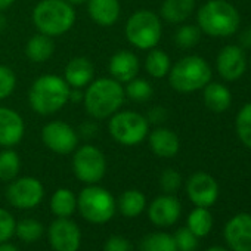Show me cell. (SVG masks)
Returning a JSON list of instances; mask_svg holds the SVG:
<instances>
[{
  "mask_svg": "<svg viewBox=\"0 0 251 251\" xmlns=\"http://www.w3.org/2000/svg\"><path fill=\"white\" fill-rule=\"evenodd\" d=\"M126 102L124 87L111 77H98L84 89L83 106L86 114L95 120H108L121 109Z\"/></svg>",
  "mask_w": 251,
  "mask_h": 251,
  "instance_id": "6da1fadb",
  "label": "cell"
},
{
  "mask_svg": "<svg viewBox=\"0 0 251 251\" xmlns=\"http://www.w3.org/2000/svg\"><path fill=\"white\" fill-rule=\"evenodd\" d=\"M70 90L64 77L58 74L39 75L28 89V105L42 117L53 115L70 103Z\"/></svg>",
  "mask_w": 251,
  "mask_h": 251,
  "instance_id": "7a4b0ae2",
  "label": "cell"
},
{
  "mask_svg": "<svg viewBox=\"0 0 251 251\" xmlns=\"http://www.w3.org/2000/svg\"><path fill=\"white\" fill-rule=\"evenodd\" d=\"M197 25L213 39H227L238 33L241 15L229 0H207L197 11Z\"/></svg>",
  "mask_w": 251,
  "mask_h": 251,
  "instance_id": "3957f363",
  "label": "cell"
},
{
  "mask_svg": "<svg viewBox=\"0 0 251 251\" xmlns=\"http://www.w3.org/2000/svg\"><path fill=\"white\" fill-rule=\"evenodd\" d=\"M75 21V8L65 0H39L31 11V23L37 33L52 39L73 30Z\"/></svg>",
  "mask_w": 251,
  "mask_h": 251,
  "instance_id": "277c9868",
  "label": "cell"
},
{
  "mask_svg": "<svg viewBox=\"0 0 251 251\" xmlns=\"http://www.w3.org/2000/svg\"><path fill=\"white\" fill-rule=\"evenodd\" d=\"M213 78L208 61L200 55H186L172 64L167 80L177 93H194L202 90Z\"/></svg>",
  "mask_w": 251,
  "mask_h": 251,
  "instance_id": "5b68a950",
  "label": "cell"
},
{
  "mask_svg": "<svg viewBox=\"0 0 251 251\" xmlns=\"http://www.w3.org/2000/svg\"><path fill=\"white\" fill-rule=\"evenodd\" d=\"M124 37L138 50L158 48L163 37V20L151 9L135 11L124 24Z\"/></svg>",
  "mask_w": 251,
  "mask_h": 251,
  "instance_id": "8992f818",
  "label": "cell"
},
{
  "mask_svg": "<svg viewBox=\"0 0 251 251\" xmlns=\"http://www.w3.org/2000/svg\"><path fill=\"white\" fill-rule=\"evenodd\" d=\"M151 130L147 115L133 109H120L108 118V133L121 147H138Z\"/></svg>",
  "mask_w": 251,
  "mask_h": 251,
  "instance_id": "52a82bcc",
  "label": "cell"
},
{
  "mask_svg": "<svg viewBox=\"0 0 251 251\" xmlns=\"http://www.w3.org/2000/svg\"><path fill=\"white\" fill-rule=\"evenodd\" d=\"M77 210L86 222L105 225L115 216L117 200L108 189L98 183L86 185L77 195Z\"/></svg>",
  "mask_w": 251,
  "mask_h": 251,
  "instance_id": "ba28073f",
  "label": "cell"
},
{
  "mask_svg": "<svg viewBox=\"0 0 251 251\" xmlns=\"http://www.w3.org/2000/svg\"><path fill=\"white\" fill-rule=\"evenodd\" d=\"M71 167L77 180L84 185H96L105 177L108 163L100 148L92 144H84L78 145L73 152Z\"/></svg>",
  "mask_w": 251,
  "mask_h": 251,
  "instance_id": "9c48e42d",
  "label": "cell"
},
{
  "mask_svg": "<svg viewBox=\"0 0 251 251\" xmlns=\"http://www.w3.org/2000/svg\"><path fill=\"white\" fill-rule=\"evenodd\" d=\"M43 145L53 154L71 155L80 144L78 132L64 120L48 121L40 132Z\"/></svg>",
  "mask_w": 251,
  "mask_h": 251,
  "instance_id": "30bf717a",
  "label": "cell"
},
{
  "mask_svg": "<svg viewBox=\"0 0 251 251\" xmlns=\"http://www.w3.org/2000/svg\"><path fill=\"white\" fill-rule=\"evenodd\" d=\"M45 198L43 183L33 176H18L6 188L8 202L18 210H31L40 205Z\"/></svg>",
  "mask_w": 251,
  "mask_h": 251,
  "instance_id": "8fae6325",
  "label": "cell"
},
{
  "mask_svg": "<svg viewBox=\"0 0 251 251\" xmlns=\"http://www.w3.org/2000/svg\"><path fill=\"white\" fill-rule=\"evenodd\" d=\"M219 194L217 180L205 172H195L186 180V195L195 207L210 208L216 204Z\"/></svg>",
  "mask_w": 251,
  "mask_h": 251,
  "instance_id": "7c38bea8",
  "label": "cell"
},
{
  "mask_svg": "<svg viewBox=\"0 0 251 251\" xmlns=\"http://www.w3.org/2000/svg\"><path fill=\"white\" fill-rule=\"evenodd\" d=\"M248 67L245 50L238 45L223 46L216 56V71L225 81L239 80Z\"/></svg>",
  "mask_w": 251,
  "mask_h": 251,
  "instance_id": "4fadbf2b",
  "label": "cell"
},
{
  "mask_svg": "<svg viewBox=\"0 0 251 251\" xmlns=\"http://www.w3.org/2000/svg\"><path fill=\"white\" fill-rule=\"evenodd\" d=\"M48 236L53 251H78L81 245V230L70 217H56L49 226Z\"/></svg>",
  "mask_w": 251,
  "mask_h": 251,
  "instance_id": "5bb4252c",
  "label": "cell"
},
{
  "mask_svg": "<svg viewBox=\"0 0 251 251\" xmlns=\"http://www.w3.org/2000/svg\"><path fill=\"white\" fill-rule=\"evenodd\" d=\"M25 136V121L14 108L0 105V148H15Z\"/></svg>",
  "mask_w": 251,
  "mask_h": 251,
  "instance_id": "9a60e30c",
  "label": "cell"
},
{
  "mask_svg": "<svg viewBox=\"0 0 251 251\" xmlns=\"http://www.w3.org/2000/svg\"><path fill=\"white\" fill-rule=\"evenodd\" d=\"M225 242L230 251H251V214L238 213L223 229Z\"/></svg>",
  "mask_w": 251,
  "mask_h": 251,
  "instance_id": "2e32d148",
  "label": "cell"
},
{
  "mask_svg": "<svg viewBox=\"0 0 251 251\" xmlns=\"http://www.w3.org/2000/svg\"><path fill=\"white\" fill-rule=\"evenodd\" d=\"M148 217L152 225L158 227L173 226L182 213L180 201L172 194H163L151 201L148 205Z\"/></svg>",
  "mask_w": 251,
  "mask_h": 251,
  "instance_id": "e0dca14e",
  "label": "cell"
},
{
  "mask_svg": "<svg viewBox=\"0 0 251 251\" xmlns=\"http://www.w3.org/2000/svg\"><path fill=\"white\" fill-rule=\"evenodd\" d=\"M141 71V59L139 56L127 49H121L112 53L108 61V73L109 77L117 80L121 84L129 83L135 77L139 75Z\"/></svg>",
  "mask_w": 251,
  "mask_h": 251,
  "instance_id": "ac0fdd59",
  "label": "cell"
},
{
  "mask_svg": "<svg viewBox=\"0 0 251 251\" xmlns=\"http://www.w3.org/2000/svg\"><path fill=\"white\" fill-rule=\"evenodd\" d=\"M147 141L151 152L158 158H175L180 151V139L177 133L166 126H157L155 129L150 130Z\"/></svg>",
  "mask_w": 251,
  "mask_h": 251,
  "instance_id": "d6986e66",
  "label": "cell"
},
{
  "mask_svg": "<svg viewBox=\"0 0 251 251\" xmlns=\"http://www.w3.org/2000/svg\"><path fill=\"white\" fill-rule=\"evenodd\" d=\"M86 9L92 23L102 28L115 25L121 17L120 0H87Z\"/></svg>",
  "mask_w": 251,
  "mask_h": 251,
  "instance_id": "ffe728a7",
  "label": "cell"
},
{
  "mask_svg": "<svg viewBox=\"0 0 251 251\" xmlns=\"http://www.w3.org/2000/svg\"><path fill=\"white\" fill-rule=\"evenodd\" d=\"M62 77L71 89L84 90L95 78V65L86 56H74L67 62Z\"/></svg>",
  "mask_w": 251,
  "mask_h": 251,
  "instance_id": "44dd1931",
  "label": "cell"
},
{
  "mask_svg": "<svg viewBox=\"0 0 251 251\" xmlns=\"http://www.w3.org/2000/svg\"><path fill=\"white\" fill-rule=\"evenodd\" d=\"M202 102L205 108L211 112H226L232 105V92L227 86L211 80L202 89Z\"/></svg>",
  "mask_w": 251,
  "mask_h": 251,
  "instance_id": "7402d4cb",
  "label": "cell"
},
{
  "mask_svg": "<svg viewBox=\"0 0 251 251\" xmlns=\"http://www.w3.org/2000/svg\"><path fill=\"white\" fill-rule=\"evenodd\" d=\"M195 8V0H163L158 15L172 25H180L192 17Z\"/></svg>",
  "mask_w": 251,
  "mask_h": 251,
  "instance_id": "603a6c76",
  "label": "cell"
},
{
  "mask_svg": "<svg viewBox=\"0 0 251 251\" xmlns=\"http://www.w3.org/2000/svg\"><path fill=\"white\" fill-rule=\"evenodd\" d=\"M24 53L33 64H45L55 53V42L46 34L36 33L27 40Z\"/></svg>",
  "mask_w": 251,
  "mask_h": 251,
  "instance_id": "cb8c5ba5",
  "label": "cell"
},
{
  "mask_svg": "<svg viewBox=\"0 0 251 251\" xmlns=\"http://www.w3.org/2000/svg\"><path fill=\"white\" fill-rule=\"evenodd\" d=\"M117 210L124 217H138L147 210V197L139 189H127L124 191L118 201H117Z\"/></svg>",
  "mask_w": 251,
  "mask_h": 251,
  "instance_id": "d4e9b609",
  "label": "cell"
},
{
  "mask_svg": "<svg viewBox=\"0 0 251 251\" xmlns=\"http://www.w3.org/2000/svg\"><path fill=\"white\" fill-rule=\"evenodd\" d=\"M172 64L173 62L167 52H164L163 49L154 48L147 52V56L144 61V68L150 77H152L155 80H161L169 75Z\"/></svg>",
  "mask_w": 251,
  "mask_h": 251,
  "instance_id": "484cf974",
  "label": "cell"
},
{
  "mask_svg": "<svg viewBox=\"0 0 251 251\" xmlns=\"http://www.w3.org/2000/svg\"><path fill=\"white\" fill-rule=\"evenodd\" d=\"M50 211L56 217H71L77 211V195L68 188H58L50 197Z\"/></svg>",
  "mask_w": 251,
  "mask_h": 251,
  "instance_id": "4316f807",
  "label": "cell"
},
{
  "mask_svg": "<svg viewBox=\"0 0 251 251\" xmlns=\"http://www.w3.org/2000/svg\"><path fill=\"white\" fill-rule=\"evenodd\" d=\"M21 157L14 148H3L0 151V180L12 182L20 176L21 172Z\"/></svg>",
  "mask_w": 251,
  "mask_h": 251,
  "instance_id": "83f0119b",
  "label": "cell"
},
{
  "mask_svg": "<svg viewBox=\"0 0 251 251\" xmlns=\"http://www.w3.org/2000/svg\"><path fill=\"white\" fill-rule=\"evenodd\" d=\"M186 227L198 238H204L213 227V216L205 207H195L186 219Z\"/></svg>",
  "mask_w": 251,
  "mask_h": 251,
  "instance_id": "f1b7e54d",
  "label": "cell"
},
{
  "mask_svg": "<svg viewBox=\"0 0 251 251\" xmlns=\"http://www.w3.org/2000/svg\"><path fill=\"white\" fill-rule=\"evenodd\" d=\"M123 87H124L126 99L136 102V103L148 102L154 96V86L151 84V81L139 75L130 80L129 83L123 84Z\"/></svg>",
  "mask_w": 251,
  "mask_h": 251,
  "instance_id": "f546056e",
  "label": "cell"
},
{
  "mask_svg": "<svg viewBox=\"0 0 251 251\" xmlns=\"http://www.w3.org/2000/svg\"><path fill=\"white\" fill-rule=\"evenodd\" d=\"M139 251H177L173 235L167 232H152L139 242Z\"/></svg>",
  "mask_w": 251,
  "mask_h": 251,
  "instance_id": "4dcf8cb0",
  "label": "cell"
},
{
  "mask_svg": "<svg viewBox=\"0 0 251 251\" xmlns=\"http://www.w3.org/2000/svg\"><path fill=\"white\" fill-rule=\"evenodd\" d=\"M235 132L239 142L251 150V102L244 103L235 117Z\"/></svg>",
  "mask_w": 251,
  "mask_h": 251,
  "instance_id": "1f68e13d",
  "label": "cell"
},
{
  "mask_svg": "<svg viewBox=\"0 0 251 251\" xmlns=\"http://www.w3.org/2000/svg\"><path fill=\"white\" fill-rule=\"evenodd\" d=\"M43 233H45L43 225L33 217L21 219L15 225V235L18 236V239H21L25 244H33L39 241L43 236Z\"/></svg>",
  "mask_w": 251,
  "mask_h": 251,
  "instance_id": "d6a6232c",
  "label": "cell"
},
{
  "mask_svg": "<svg viewBox=\"0 0 251 251\" xmlns=\"http://www.w3.org/2000/svg\"><path fill=\"white\" fill-rule=\"evenodd\" d=\"M201 30L198 28L197 24H180V27L176 30L175 36H173V40H175V45L179 48V49H183V50H188V49H192L195 48L200 42H201Z\"/></svg>",
  "mask_w": 251,
  "mask_h": 251,
  "instance_id": "836d02e7",
  "label": "cell"
},
{
  "mask_svg": "<svg viewBox=\"0 0 251 251\" xmlns=\"http://www.w3.org/2000/svg\"><path fill=\"white\" fill-rule=\"evenodd\" d=\"M18 84L15 71L5 64H0V102L12 96Z\"/></svg>",
  "mask_w": 251,
  "mask_h": 251,
  "instance_id": "e575fe53",
  "label": "cell"
},
{
  "mask_svg": "<svg viewBox=\"0 0 251 251\" xmlns=\"http://www.w3.org/2000/svg\"><path fill=\"white\" fill-rule=\"evenodd\" d=\"M182 175L175 169H166L160 175V186L164 194L175 195L182 186Z\"/></svg>",
  "mask_w": 251,
  "mask_h": 251,
  "instance_id": "d590c367",
  "label": "cell"
},
{
  "mask_svg": "<svg viewBox=\"0 0 251 251\" xmlns=\"http://www.w3.org/2000/svg\"><path fill=\"white\" fill-rule=\"evenodd\" d=\"M177 251H194L198 245V236H195L186 226L179 227L173 235Z\"/></svg>",
  "mask_w": 251,
  "mask_h": 251,
  "instance_id": "8d00e7d4",
  "label": "cell"
},
{
  "mask_svg": "<svg viewBox=\"0 0 251 251\" xmlns=\"http://www.w3.org/2000/svg\"><path fill=\"white\" fill-rule=\"evenodd\" d=\"M17 220L11 211L0 207V242H8L15 235Z\"/></svg>",
  "mask_w": 251,
  "mask_h": 251,
  "instance_id": "74e56055",
  "label": "cell"
},
{
  "mask_svg": "<svg viewBox=\"0 0 251 251\" xmlns=\"http://www.w3.org/2000/svg\"><path fill=\"white\" fill-rule=\"evenodd\" d=\"M103 251H133V247L127 238L120 236V235H114L105 241Z\"/></svg>",
  "mask_w": 251,
  "mask_h": 251,
  "instance_id": "f35d334b",
  "label": "cell"
},
{
  "mask_svg": "<svg viewBox=\"0 0 251 251\" xmlns=\"http://www.w3.org/2000/svg\"><path fill=\"white\" fill-rule=\"evenodd\" d=\"M166 118H167V111H166V108L164 106H161V105H157V106H154L148 114H147V120L150 121V124L152 126H161L164 121H166Z\"/></svg>",
  "mask_w": 251,
  "mask_h": 251,
  "instance_id": "ab89813d",
  "label": "cell"
},
{
  "mask_svg": "<svg viewBox=\"0 0 251 251\" xmlns=\"http://www.w3.org/2000/svg\"><path fill=\"white\" fill-rule=\"evenodd\" d=\"M78 132V136L80 138H84V139H92L98 135V126L95 123V120L90 118V121H86L80 126V129L77 130Z\"/></svg>",
  "mask_w": 251,
  "mask_h": 251,
  "instance_id": "60d3db41",
  "label": "cell"
},
{
  "mask_svg": "<svg viewBox=\"0 0 251 251\" xmlns=\"http://www.w3.org/2000/svg\"><path fill=\"white\" fill-rule=\"evenodd\" d=\"M238 46H241L244 50L251 49V25L244 28L238 36Z\"/></svg>",
  "mask_w": 251,
  "mask_h": 251,
  "instance_id": "b9f144b4",
  "label": "cell"
},
{
  "mask_svg": "<svg viewBox=\"0 0 251 251\" xmlns=\"http://www.w3.org/2000/svg\"><path fill=\"white\" fill-rule=\"evenodd\" d=\"M83 95H84V90L83 89H71L70 90V102H73V103H81L83 102Z\"/></svg>",
  "mask_w": 251,
  "mask_h": 251,
  "instance_id": "7bdbcfd3",
  "label": "cell"
},
{
  "mask_svg": "<svg viewBox=\"0 0 251 251\" xmlns=\"http://www.w3.org/2000/svg\"><path fill=\"white\" fill-rule=\"evenodd\" d=\"M15 2H17V0H0V14L8 11Z\"/></svg>",
  "mask_w": 251,
  "mask_h": 251,
  "instance_id": "ee69618b",
  "label": "cell"
},
{
  "mask_svg": "<svg viewBox=\"0 0 251 251\" xmlns=\"http://www.w3.org/2000/svg\"><path fill=\"white\" fill-rule=\"evenodd\" d=\"M0 251H20L14 244L9 242H0Z\"/></svg>",
  "mask_w": 251,
  "mask_h": 251,
  "instance_id": "f6af8a7d",
  "label": "cell"
},
{
  "mask_svg": "<svg viewBox=\"0 0 251 251\" xmlns=\"http://www.w3.org/2000/svg\"><path fill=\"white\" fill-rule=\"evenodd\" d=\"M65 2H68L70 5H73L74 8L75 6H81V5H86L87 0H65Z\"/></svg>",
  "mask_w": 251,
  "mask_h": 251,
  "instance_id": "bcb514c9",
  "label": "cell"
},
{
  "mask_svg": "<svg viewBox=\"0 0 251 251\" xmlns=\"http://www.w3.org/2000/svg\"><path fill=\"white\" fill-rule=\"evenodd\" d=\"M205 251H230V250H229V248H225V247L214 245V247H210V248H207Z\"/></svg>",
  "mask_w": 251,
  "mask_h": 251,
  "instance_id": "7dc6e473",
  "label": "cell"
},
{
  "mask_svg": "<svg viewBox=\"0 0 251 251\" xmlns=\"http://www.w3.org/2000/svg\"><path fill=\"white\" fill-rule=\"evenodd\" d=\"M5 28H6V20H5V17L0 15V31L5 30Z\"/></svg>",
  "mask_w": 251,
  "mask_h": 251,
  "instance_id": "c3c4849f",
  "label": "cell"
},
{
  "mask_svg": "<svg viewBox=\"0 0 251 251\" xmlns=\"http://www.w3.org/2000/svg\"><path fill=\"white\" fill-rule=\"evenodd\" d=\"M250 67H251V59H250Z\"/></svg>",
  "mask_w": 251,
  "mask_h": 251,
  "instance_id": "681fc988",
  "label": "cell"
}]
</instances>
